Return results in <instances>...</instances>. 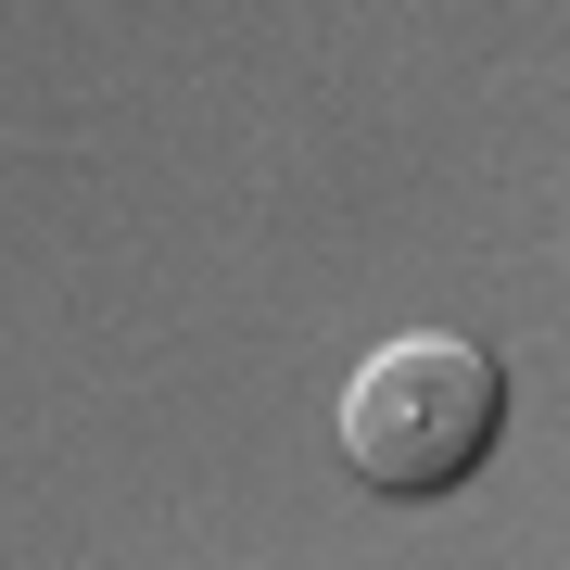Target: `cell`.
<instances>
[{
    "label": "cell",
    "instance_id": "cell-1",
    "mask_svg": "<svg viewBox=\"0 0 570 570\" xmlns=\"http://www.w3.org/2000/svg\"><path fill=\"white\" fill-rule=\"evenodd\" d=\"M494 431H508V355L494 343H456V330H406V343H381L355 367L343 393V456L367 494H456L469 469L494 456Z\"/></svg>",
    "mask_w": 570,
    "mask_h": 570
}]
</instances>
